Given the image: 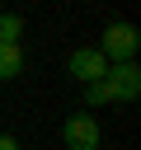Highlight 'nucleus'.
<instances>
[{"label": "nucleus", "mask_w": 141, "mask_h": 150, "mask_svg": "<svg viewBox=\"0 0 141 150\" xmlns=\"http://www.w3.org/2000/svg\"><path fill=\"white\" fill-rule=\"evenodd\" d=\"M136 47H141V38H136V28H132V23H108V28H103L99 52H103V61H108V66L132 61V56H136Z\"/></svg>", "instance_id": "f257e3e1"}, {"label": "nucleus", "mask_w": 141, "mask_h": 150, "mask_svg": "<svg viewBox=\"0 0 141 150\" xmlns=\"http://www.w3.org/2000/svg\"><path fill=\"white\" fill-rule=\"evenodd\" d=\"M103 94H108V103H136V94H141V70H136V61L108 66V75H103Z\"/></svg>", "instance_id": "f03ea898"}, {"label": "nucleus", "mask_w": 141, "mask_h": 150, "mask_svg": "<svg viewBox=\"0 0 141 150\" xmlns=\"http://www.w3.org/2000/svg\"><path fill=\"white\" fill-rule=\"evenodd\" d=\"M66 70H70L80 84H99V80L108 75V61H103V52H99V47H75V52H70V61H66Z\"/></svg>", "instance_id": "7ed1b4c3"}, {"label": "nucleus", "mask_w": 141, "mask_h": 150, "mask_svg": "<svg viewBox=\"0 0 141 150\" xmlns=\"http://www.w3.org/2000/svg\"><path fill=\"white\" fill-rule=\"evenodd\" d=\"M61 141H66V150H99V122L89 112H75V117H66Z\"/></svg>", "instance_id": "20e7f679"}, {"label": "nucleus", "mask_w": 141, "mask_h": 150, "mask_svg": "<svg viewBox=\"0 0 141 150\" xmlns=\"http://www.w3.org/2000/svg\"><path fill=\"white\" fill-rule=\"evenodd\" d=\"M19 33H24V19L19 14H0V47H19Z\"/></svg>", "instance_id": "39448f33"}, {"label": "nucleus", "mask_w": 141, "mask_h": 150, "mask_svg": "<svg viewBox=\"0 0 141 150\" xmlns=\"http://www.w3.org/2000/svg\"><path fill=\"white\" fill-rule=\"evenodd\" d=\"M24 70V52L19 47H0V80H14Z\"/></svg>", "instance_id": "423d86ee"}, {"label": "nucleus", "mask_w": 141, "mask_h": 150, "mask_svg": "<svg viewBox=\"0 0 141 150\" xmlns=\"http://www.w3.org/2000/svg\"><path fill=\"white\" fill-rule=\"evenodd\" d=\"M85 103H89V108H103V103H108V94H103V80H99V84H85Z\"/></svg>", "instance_id": "0eeeda50"}, {"label": "nucleus", "mask_w": 141, "mask_h": 150, "mask_svg": "<svg viewBox=\"0 0 141 150\" xmlns=\"http://www.w3.org/2000/svg\"><path fill=\"white\" fill-rule=\"evenodd\" d=\"M0 150H19V141H14V136H5V131H0Z\"/></svg>", "instance_id": "6e6552de"}]
</instances>
